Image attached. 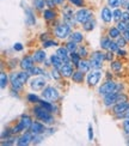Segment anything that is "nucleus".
I'll list each match as a JSON object with an SVG mask.
<instances>
[{
    "mask_svg": "<svg viewBox=\"0 0 129 146\" xmlns=\"http://www.w3.org/2000/svg\"><path fill=\"white\" fill-rule=\"evenodd\" d=\"M29 73H30V76H42L46 73V71L42 70L41 67H37V66H34V67L29 70Z\"/></svg>",
    "mask_w": 129,
    "mask_h": 146,
    "instance_id": "bb28decb",
    "label": "nucleus"
},
{
    "mask_svg": "<svg viewBox=\"0 0 129 146\" xmlns=\"http://www.w3.org/2000/svg\"><path fill=\"white\" fill-rule=\"evenodd\" d=\"M52 77L55 79V80H59V79L62 77L61 76V72H60V70H58V68H55V67H53L52 68Z\"/></svg>",
    "mask_w": 129,
    "mask_h": 146,
    "instance_id": "ea45409f",
    "label": "nucleus"
},
{
    "mask_svg": "<svg viewBox=\"0 0 129 146\" xmlns=\"http://www.w3.org/2000/svg\"><path fill=\"white\" fill-rule=\"evenodd\" d=\"M34 5H35V7L40 11L44 10V6H47L46 0H34Z\"/></svg>",
    "mask_w": 129,
    "mask_h": 146,
    "instance_id": "c9c22d12",
    "label": "nucleus"
},
{
    "mask_svg": "<svg viewBox=\"0 0 129 146\" xmlns=\"http://www.w3.org/2000/svg\"><path fill=\"white\" fill-rule=\"evenodd\" d=\"M23 48H24V47H23L22 43H16V44L13 46V49H15L16 52H22V50H23Z\"/></svg>",
    "mask_w": 129,
    "mask_h": 146,
    "instance_id": "5fc2aeb1",
    "label": "nucleus"
},
{
    "mask_svg": "<svg viewBox=\"0 0 129 146\" xmlns=\"http://www.w3.org/2000/svg\"><path fill=\"white\" fill-rule=\"evenodd\" d=\"M80 60H81V56H80V54L77 53V52H73L71 53V62L75 66V67H78V65L79 62H80Z\"/></svg>",
    "mask_w": 129,
    "mask_h": 146,
    "instance_id": "a878e982",
    "label": "nucleus"
},
{
    "mask_svg": "<svg viewBox=\"0 0 129 146\" xmlns=\"http://www.w3.org/2000/svg\"><path fill=\"white\" fill-rule=\"evenodd\" d=\"M92 16H93V13H92L90 10H86V9H80L75 13L77 22L80 23V24H85L86 22L92 19Z\"/></svg>",
    "mask_w": 129,
    "mask_h": 146,
    "instance_id": "423d86ee",
    "label": "nucleus"
},
{
    "mask_svg": "<svg viewBox=\"0 0 129 146\" xmlns=\"http://www.w3.org/2000/svg\"><path fill=\"white\" fill-rule=\"evenodd\" d=\"M78 68L85 72V73H87L91 68V65H90V61H87V60H80V62H79L78 65Z\"/></svg>",
    "mask_w": 129,
    "mask_h": 146,
    "instance_id": "393cba45",
    "label": "nucleus"
},
{
    "mask_svg": "<svg viewBox=\"0 0 129 146\" xmlns=\"http://www.w3.org/2000/svg\"><path fill=\"white\" fill-rule=\"evenodd\" d=\"M41 40H42V41H47V40H48V34H42Z\"/></svg>",
    "mask_w": 129,
    "mask_h": 146,
    "instance_id": "bf43d9fd",
    "label": "nucleus"
},
{
    "mask_svg": "<svg viewBox=\"0 0 129 146\" xmlns=\"http://www.w3.org/2000/svg\"><path fill=\"white\" fill-rule=\"evenodd\" d=\"M46 86H47V80L43 77L36 76L34 79L30 80V88L34 91H42Z\"/></svg>",
    "mask_w": 129,
    "mask_h": 146,
    "instance_id": "39448f33",
    "label": "nucleus"
},
{
    "mask_svg": "<svg viewBox=\"0 0 129 146\" xmlns=\"http://www.w3.org/2000/svg\"><path fill=\"white\" fill-rule=\"evenodd\" d=\"M127 24L128 23H126L124 21H122V19L117 22V28H118V30H120L121 33H124L126 30H127Z\"/></svg>",
    "mask_w": 129,
    "mask_h": 146,
    "instance_id": "a19ab883",
    "label": "nucleus"
},
{
    "mask_svg": "<svg viewBox=\"0 0 129 146\" xmlns=\"http://www.w3.org/2000/svg\"><path fill=\"white\" fill-rule=\"evenodd\" d=\"M34 64H35V60L32 56H25L19 62V66L22 67V70H25V71H29L31 67H34Z\"/></svg>",
    "mask_w": 129,
    "mask_h": 146,
    "instance_id": "dca6fc26",
    "label": "nucleus"
},
{
    "mask_svg": "<svg viewBox=\"0 0 129 146\" xmlns=\"http://www.w3.org/2000/svg\"><path fill=\"white\" fill-rule=\"evenodd\" d=\"M0 82H1V89L3 90L9 85L10 80H9V77H7V74H6L5 72H1V74H0Z\"/></svg>",
    "mask_w": 129,
    "mask_h": 146,
    "instance_id": "7c9ffc66",
    "label": "nucleus"
},
{
    "mask_svg": "<svg viewBox=\"0 0 129 146\" xmlns=\"http://www.w3.org/2000/svg\"><path fill=\"white\" fill-rule=\"evenodd\" d=\"M67 49H68V52L69 53H73V52H77V49H78V46H77V42H74V41H69V42H67L66 43V46H65Z\"/></svg>",
    "mask_w": 129,
    "mask_h": 146,
    "instance_id": "473e14b6",
    "label": "nucleus"
},
{
    "mask_svg": "<svg viewBox=\"0 0 129 146\" xmlns=\"http://www.w3.org/2000/svg\"><path fill=\"white\" fill-rule=\"evenodd\" d=\"M105 60H107V61H110V62H111L112 60H114V52L109 50L108 53H105Z\"/></svg>",
    "mask_w": 129,
    "mask_h": 146,
    "instance_id": "09e8293b",
    "label": "nucleus"
},
{
    "mask_svg": "<svg viewBox=\"0 0 129 146\" xmlns=\"http://www.w3.org/2000/svg\"><path fill=\"white\" fill-rule=\"evenodd\" d=\"M129 109V101L128 102H122V103H116V104L112 107V114L114 115H118L121 113H123Z\"/></svg>",
    "mask_w": 129,
    "mask_h": 146,
    "instance_id": "2eb2a0df",
    "label": "nucleus"
},
{
    "mask_svg": "<svg viewBox=\"0 0 129 146\" xmlns=\"http://www.w3.org/2000/svg\"><path fill=\"white\" fill-rule=\"evenodd\" d=\"M123 129L127 134H129V119H124L123 120Z\"/></svg>",
    "mask_w": 129,
    "mask_h": 146,
    "instance_id": "8fccbe9b",
    "label": "nucleus"
},
{
    "mask_svg": "<svg viewBox=\"0 0 129 146\" xmlns=\"http://www.w3.org/2000/svg\"><path fill=\"white\" fill-rule=\"evenodd\" d=\"M101 18L104 23H111V21L114 19V12H111V10L109 9V6H105V7H103L102 12H101Z\"/></svg>",
    "mask_w": 129,
    "mask_h": 146,
    "instance_id": "9b49d317",
    "label": "nucleus"
},
{
    "mask_svg": "<svg viewBox=\"0 0 129 146\" xmlns=\"http://www.w3.org/2000/svg\"><path fill=\"white\" fill-rule=\"evenodd\" d=\"M90 59H95V60H97V61L103 62L104 60H105V53H102V52H93Z\"/></svg>",
    "mask_w": 129,
    "mask_h": 146,
    "instance_id": "cd10ccee",
    "label": "nucleus"
},
{
    "mask_svg": "<svg viewBox=\"0 0 129 146\" xmlns=\"http://www.w3.org/2000/svg\"><path fill=\"white\" fill-rule=\"evenodd\" d=\"M46 4L49 9H54L55 5H56V3H55V0H46Z\"/></svg>",
    "mask_w": 129,
    "mask_h": 146,
    "instance_id": "603ef678",
    "label": "nucleus"
},
{
    "mask_svg": "<svg viewBox=\"0 0 129 146\" xmlns=\"http://www.w3.org/2000/svg\"><path fill=\"white\" fill-rule=\"evenodd\" d=\"M122 21H124L126 23H129V11H124L123 15H122Z\"/></svg>",
    "mask_w": 129,
    "mask_h": 146,
    "instance_id": "3c124183",
    "label": "nucleus"
},
{
    "mask_svg": "<svg viewBox=\"0 0 129 146\" xmlns=\"http://www.w3.org/2000/svg\"><path fill=\"white\" fill-rule=\"evenodd\" d=\"M26 100L29 103H32V104H38L41 98L37 96V95H35V94H28L26 95Z\"/></svg>",
    "mask_w": 129,
    "mask_h": 146,
    "instance_id": "c85d7f7f",
    "label": "nucleus"
},
{
    "mask_svg": "<svg viewBox=\"0 0 129 146\" xmlns=\"http://www.w3.org/2000/svg\"><path fill=\"white\" fill-rule=\"evenodd\" d=\"M31 110H32V114L36 116V119L42 121L43 123H46V125H53L54 123L55 119L52 115V111H49L48 109H46L43 106H41L40 103L37 106L32 107Z\"/></svg>",
    "mask_w": 129,
    "mask_h": 146,
    "instance_id": "f257e3e1",
    "label": "nucleus"
},
{
    "mask_svg": "<svg viewBox=\"0 0 129 146\" xmlns=\"http://www.w3.org/2000/svg\"><path fill=\"white\" fill-rule=\"evenodd\" d=\"M30 132H32L34 134H44L47 132V127L46 123H43L42 121H34L31 125V128H30Z\"/></svg>",
    "mask_w": 129,
    "mask_h": 146,
    "instance_id": "6e6552de",
    "label": "nucleus"
},
{
    "mask_svg": "<svg viewBox=\"0 0 129 146\" xmlns=\"http://www.w3.org/2000/svg\"><path fill=\"white\" fill-rule=\"evenodd\" d=\"M32 135H34V133H32V132L26 131L21 138H18L17 145H19V146H25V145L31 144V143H32Z\"/></svg>",
    "mask_w": 129,
    "mask_h": 146,
    "instance_id": "9d476101",
    "label": "nucleus"
},
{
    "mask_svg": "<svg viewBox=\"0 0 129 146\" xmlns=\"http://www.w3.org/2000/svg\"><path fill=\"white\" fill-rule=\"evenodd\" d=\"M128 4H129V0H120V5H121V7H126V9H127Z\"/></svg>",
    "mask_w": 129,
    "mask_h": 146,
    "instance_id": "6e6d98bb",
    "label": "nucleus"
},
{
    "mask_svg": "<svg viewBox=\"0 0 129 146\" xmlns=\"http://www.w3.org/2000/svg\"><path fill=\"white\" fill-rule=\"evenodd\" d=\"M69 37H71V40H72V41L77 42V43H81V42L84 41V35H83L81 33H79V31L71 33Z\"/></svg>",
    "mask_w": 129,
    "mask_h": 146,
    "instance_id": "b1692460",
    "label": "nucleus"
},
{
    "mask_svg": "<svg viewBox=\"0 0 129 146\" xmlns=\"http://www.w3.org/2000/svg\"><path fill=\"white\" fill-rule=\"evenodd\" d=\"M108 6L111 9H118L120 7V0H108Z\"/></svg>",
    "mask_w": 129,
    "mask_h": 146,
    "instance_id": "79ce46f5",
    "label": "nucleus"
},
{
    "mask_svg": "<svg viewBox=\"0 0 129 146\" xmlns=\"http://www.w3.org/2000/svg\"><path fill=\"white\" fill-rule=\"evenodd\" d=\"M116 85H117V83H115L114 80H107L105 83L102 84V86L99 89H98V94L103 97L111 94L114 91H116Z\"/></svg>",
    "mask_w": 129,
    "mask_h": 146,
    "instance_id": "20e7f679",
    "label": "nucleus"
},
{
    "mask_svg": "<svg viewBox=\"0 0 129 146\" xmlns=\"http://www.w3.org/2000/svg\"><path fill=\"white\" fill-rule=\"evenodd\" d=\"M60 72H61V76H62L64 78H72L73 73H74L72 62H66L62 67H61Z\"/></svg>",
    "mask_w": 129,
    "mask_h": 146,
    "instance_id": "ddd939ff",
    "label": "nucleus"
},
{
    "mask_svg": "<svg viewBox=\"0 0 129 146\" xmlns=\"http://www.w3.org/2000/svg\"><path fill=\"white\" fill-rule=\"evenodd\" d=\"M115 117L117 119V120H124V119H129V109L128 110H126V111H123V113H121V114H118V115H115Z\"/></svg>",
    "mask_w": 129,
    "mask_h": 146,
    "instance_id": "a18cd8bd",
    "label": "nucleus"
},
{
    "mask_svg": "<svg viewBox=\"0 0 129 146\" xmlns=\"http://www.w3.org/2000/svg\"><path fill=\"white\" fill-rule=\"evenodd\" d=\"M89 140L90 141L93 140V128H92L91 125H89Z\"/></svg>",
    "mask_w": 129,
    "mask_h": 146,
    "instance_id": "864d4df0",
    "label": "nucleus"
},
{
    "mask_svg": "<svg viewBox=\"0 0 129 146\" xmlns=\"http://www.w3.org/2000/svg\"><path fill=\"white\" fill-rule=\"evenodd\" d=\"M71 35V25H68L67 23L59 24L54 29V36L59 40H65Z\"/></svg>",
    "mask_w": 129,
    "mask_h": 146,
    "instance_id": "f03ea898",
    "label": "nucleus"
},
{
    "mask_svg": "<svg viewBox=\"0 0 129 146\" xmlns=\"http://www.w3.org/2000/svg\"><path fill=\"white\" fill-rule=\"evenodd\" d=\"M50 61H52V67H55V68H58V70H61V67L65 65V62H64V60L61 59L60 56H58L56 54L55 55H52L50 56Z\"/></svg>",
    "mask_w": 129,
    "mask_h": 146,
    "instance_id": "a211bd4d",
    "label": "nucleus"
},
{
    "mask_svg": "<svg viewBox=\"0 0 129 146\" xmlns=\"http://www.w3.org/2000/svg\"><path fill=\"white\" fill-rule=\"evenodd\" d=\"M55 46H58V41H55V40L43 41V44H42V47L44 48V49H47V48H50V47H55Z\"/></svg>",
    "mask_w": 129,
    "mask_h": 146,
    "instance_id": "f704fd0d",
    "label": "nucleus"
},
{
    "mask_svg": "<svg viewBox=\"0 0 129 146\" xmlns=\"http://www.w3.org/2000/svg\"><path fill=\"white\" fill-rule=\"evenodd\" d=\"M32 58H34V60H35V62H37V64L44 62L46 60H47V54H46L44 48H43V49L36 50V52L32 54Z\"/></svg>",
    "mask_w": 129,
    "mask_h": 146,
    "instance_id": "f3484780",
    "label": "nucleus"
},
{
    "mask_svg": "<svg viewBox=\"0 0 129 146\" xmlns=\"http://www.w3.org/2000/svg\"><path fill=\"white\" fill-rule=\"evenodd\" d=\"M116 53H117V55H118V56H124L126 54H127V53H126L123 49H122V48H120V49H118L117 52H116Z\"/></svg>",
    "mask_w": 129,
    "mask_h": 146,
    "instance_id": "4d7b16f0",
    "label": "nucleus"
},
{
    "mask_svg": "<svg viewBox=\"0 0 129 146\" xmlns=\"http://www.w3.org/2000/svg\"><path fill=\"white\" fill-rule=\"evenodd\" d=\"M55 54L62 59L65 64H66V62H71V53L68 52V49H67L66 47H60Z\"/></svg>",
    "mask_w": 129,
    "mask_h": 146,
    "instance_id": "4468645a",
    "label": "nucleus"
},
{
    "mask_svg": "<svg viewBox=\"0 0 129 146\" xmlns=\"http://www.w3.org/2000/svg\"><path fill=\"white\" fill-rule=\"evenodd\" d=\"M116 42H117V44H118V47H120V48H124L128 41L123 37V36H120L118 38H116Z\"/></svg>",
    "mask_w": 129,
    "mask_h": 146,
    "instance_id": "c03bdc74",
    "label": "nucleus"
},
{
    "mask_svg": "<svg viewBox=\"0 0 129 146\" xmlns=\"http://www.w3.org/2000/svg\"><path fill=\"white\" fill-rule=\"evenodd\" d=\"M102 71H99V70H95V71H92V72H90L89 74H87V78H86V80H87V84H89V86H96V85L99 83V80H101V78H102Z\"/></svg>",
    "mask_w": 129,
    "mask_h": 146,
    "instance_id": "0eeeda50",
    "label": "nucleus"
},
{
    "mask_svg": "<svg viewBox=\"0 0 129 146\" xmlns=\"http://www.w3.org/2000/svg\"><path fill=\"white\" fill-rule=\"evenodd\" d=\"M25 12H26V15H28V16H26V22L30 24V25H34L35 22H36V19H35V17H34L32 11L30 10V9H26Z\"/></svg>",
    "mask_w": 129,
    "mask_h": 146,
    "instance_id": "2f4dec72",
    "label": "nucleus"
},
{
    "mask_svg": "<svg viewBox=\"0 0 129 146\" xmlns=\"http://www.w3.org/2000/svg\"><path fill=\"white\" fill-rule=\"evenodd\" d=\"M43 18L46 21H54L56 18V12H55L53 9H48L43 11Z\"/></svg>",
    "mask_w": 129,
    "mask_h": 146,
    "instance_id": "4be33fe9",
    "label": "nucleus"
},
{
    "mask_svg": "<svg viewBox=\"0 0 129 146\" xmlns=\"http://www.w3.org/2000/svg\"><path fill=\"white\" fill-rule=\"evenodd\" d=\"M122 15H123L122 10H120V9H115V11H114V19H115L116 22L121 21V19H122Z\"/></svg>",
    "mask_w": 129,
    "mask_h": 146,
    "instance_id": "58836bf2",
    "label": "nucleus"
},
{
    "mask_svg": "<svg viewBox=\"0 0 129 146\" xmlns=\"http://www.w3.org/2000/svg\"><path fill=\"white\" fill-rule=\"evenodd\" d=\"M84 79H85V72H83L80 70L75 71L74 73H73V76H72L73 83H77V84H81L84 82Z\"/></svg>",
    "mask_w": 129,
    "mask_h": 146,
    "instance_id": "6ab92c4d",
    "label": "nucleus"
},
{
    "mask_svg": "<svg viewBox=\"0 0 129 146\" xmlns=\"http://www.w3.org/2000/svg\"><path fill=\"white\" fill-rule=\"evenodd\" d=\"M122 34H123V35H122V36H123V37H124V38H126V40H127V41L129 42V30L127 29V30H126V31H124V33H122Z\"/></svg>",
    "mask_w": 129,
    "mask_h": 146,
    "instance_id": "13d9d810",
    "label": "nucleus"
},
{
    "mask_svg": "<svg viewBox=\"0 0 129 146\" xmlns=\"http://www.w3.org/2000/svg\"><path fill=\"white\" fill-rule=\"evenodd\" d=\"M110 67H111V70L115 71V72H120L121 68H122V64L120 61H112L111 64H110Z\"/></svg>",
    "mask_w": 129,
    "mask_h": 146,
    "instance_id": "4c0bfd02",
    "label": "nucleus"
},
{
    "mask_svg": "<svg viewBox=\"0 0 129 146\" xmlns=\"http://www.w3.org/2000/svg\"><path fill=\"white\" fill-rule=\"evenodd\" d=\"M110 43H111V38H110L109 36H108V37H102V40H101V48H102V49L109 50Z\"/></svg>",
    "mask_w": 129,
    "mask_h": 146,
    "instance_id": "c756f323",
    "label": "nucleus"
},
{
    "mask_svg": "<svg viewBox=\"0 0 129 146\" xmlns=\"http://www.w3.org/2000/svg\"><path fill=\"white\" fill-rule=\"evenodd\" d=\"M10 84H11V88L13 91H16V92H19V91H22L23 89V84L19 82V79H18L16 72L11 73L10 76Z\"/></svg>",
    "mask_w": 129,
    "mask_h": 146,
    "instance_id": "1a4fd4ad",
    "label": "nucleus"
},
{
    "mask_svg": "<svg viewBox=\"0 0 129 146\" xmlns=\"http://www.w3.org/2000/svg\"><path fill=\"white\" fill-rule=\"evenodd\" d=\"M21 122L23 123V126H24V129L25 131H30V128H31V125H32V119L29 116V115H23V116L21 117Z\"/></svg>",
    "mask_w": 129,
    "mask_h": 146,
    "instance_id": "aec40b11",
    "label": "nucleus"
},
{
    "mask_svg": "<svg viewBox=\"0 0 129 146\" xmlns=\"http://www.w3.org/2000/svg\"><path fill=\"white\" fill-rule=\"evenodd\" d=\"M127 10H128V11H129V4H128V6H127Z\"/></svg>",
    "mask_w": 129,
    "mask_h": 146,
    "instance_id": "052dcab7",
    "label": "nucleus"
},
{
    "mask_svg": "<svg viewBox=\"0 0 129 146\" xmlns=\"http://www.w3.org/2000/svg\"><path fill=\"white\" fill-rule=\"evenodd\" d=\"M117 97H118V92H116V91H114V92L109 94L107 96H104V106L105 107H111V106H115L116 103H117Z\"/></svg>",
    "mask_w": 129,
    "mask_h": 146,
    "instance_id": "f8f14e48",
    "label": "nucleus"
},
{
    "mask_svg": "<svg viewBox=\"0 0 129 146\" xmlns=\"http://www.w3.org/2000/svg\"><path fill=\"white\" fill-rule=\"evenodd\" d=\"M42 98L43 100H46V101H49V102H56L59 100V97H60V94H59V91L55 89L54 86H46L44 89L42 90Z\"/></svg>",
    "mask_w": 129,
    "mask_h": 146,
    "instance_id": "7ed1b4c3",
    "label": "nucleus"
},
{
    "mask_svg": "<svg viewBox=\"0 0 129 146\" xmlns=\"http://www.w3.org/2000/svg\"><path fill=\"white\" fill-rule=\"evenodd\" d=\"M90 65H91L92 70H101L102 66H103V62L97 61V60H95V59H90Z\"/></svg>",
    "mask_w": 129,
    "mask_h": 146,
    "instance_id": "72a5a7b5",
    "label": "nucleus"
},
{
    "mask_svg": "<svg viewBox=\"0 0 129 146\" xmlns=\"http://www.w3.org/2000/svg\"><path fill=\"white\" fill-rule=\"evenodd\" d=\"M120 49V47H118V44H117V42H114L112 40H111V43H110V47H109V50H111V52H117Z\"/></svg>",
    "mask_w": 129,
    "mask_h": 146,
    "instance_id": "de8ad7c7",
    "label": "nucleus"
},
{
    "mask_svg": "<svg viewBox=\"0 0 129 146\" xmlns=\"http://www.w3.org/2000/svg\"><path fill=\"white\" fill-rule=\"evenodd\" d=\"M78 53L80 54V56H81V58H86V56L89 55L87 48L84 47V46H81V47H79V48H78Z\"/></svg>",
    "mask_w": 129,
    "mask_h": 146,
    "instance_id": "37998d69",
    "label": "nucleus"
},
{
    "mask_svg": "<svg viewBox=\"0 0 129 146\" xmlns=\"http://www.w3.org/2000/svg\"><path fill=\"white\" fill-rule=\"evenodd\" d=\"M108 36L111 40H116V38H118L121 36V31L118 30L117 27H111L109 29V31H108Z\"/></svg>",
    "mask_w": 129,
    "mask_h": 146,
    "instance_id": "5701e85b",
    "label": "nucleus"
},
{
    "mask_svg": "<svg viewBox=\"0 0 129 146\" xmlns=\"http://www.w3.org/2000/svg\"><path fill=\"white\" fill-rule=\"evenodd\" d=\"M68 1L73 6H77V7H83L84 6V0H68Z\"/></svg>",
    "mask_w": 129,
    "mask_h": 146,
    "instance_id": "49530a36",
    "label": "nucleus"
},
{
    "mask_svg": "<svg viewBox=\"0 0 129 146\" xmlns=\"http://www.w3.org/2000/svg\"><path fill=\"white\" fill-rule=\"evenodd\" d=\"M17 77H18V79H19V82H21L23 85H25V83L29 80L30 73H29V71L23 70V71H21V72H17Z\"/></svg>",
    "mask_w": 129,
    "mask_h": 146,
    "instance_id": "412c9836",
    "label": "nucleus"
},
{
    "mask_svg": "<svg viewBox=\"0 0 129 146\" xmlns=\"http://www.w3.org/2000/svg\"><path fill=\"white\" fill-rule=\"evenodd\" d=\"M95 24H96V23H95V21L90 19L89 22H86L85 24H83V28H84L85 31H91V30H93Z\"/></svg>",
    "mask_w": 129,
    "mask_h": 146,
    "instance_id": "e433bc0d",
    "label": "nucleus"
}]
</instances>
